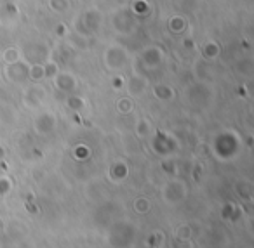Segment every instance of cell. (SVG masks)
Instances as JSON below:
<instances>
[{
	"mask_svg": "<svg viewBox=\"0 0 254 248\" xmlns=\"http://www.w3.org/2000/svg\"><path fill=\"white\" fill-rule=\"evenodd\" d=\"M136 236H138V229L134 224L127 222V220H119L113 222L108 229V243L113 248H129L134 245Z\"/></svg>",
	"mask_w": 254,
	"mask_h": 248,
	"instance_id": "1",
	"label": "cell"
},
{
	"mask_svg": "<svg viewBox=\"0 0 254 248\" xmlns=\"http://www.w3.org/2000/svg\"><path fill=\"white\" fill-rule=\"evenodd\" d=\"M187 196V186L181 181H171L164 186L162 189V198L167 205H178L181 203Z\"/></svg>",
	"mask_w": 254,
	"mask_h": 248,
	"instance_id": "2",
	"label": "cell"
},
{
	"mask_svg": "<svg viewBox=\"0 0 254 248\" xmlns=\"http://www.w3.org/2000/svg\"><path fill=\"white\" fill-rule=\"evenodd\" d=\"M237 146H239V143H237L235 137H233L230 132H225V134H221L218 139H216L214 151L221 158H230V156H233V154L237 153Z\"/></svg>",
	"mask_w": 254,
	"mask_h": 248,
	"instance_id": "3",
	"label": "cell"
},
{
	"mask_svg": "<svg viewBox=\"0 0 254 248\" xmlns=\"http://www.w3.org/2000/svg\"><path fill=\"white\" fill-rule=\"evenodd\" d=\"M99 25H101V16L98 11H87L80 16V19L77 21V28L80 33H94L98 32Z\"/></svg>",
	"mask_w": 254,
	"mask_h": 248,
	"instance_id": "4",
	"label": "cell"
},
{
	"mask_svg": "<svg viewBox=\"0 0 254 248\" xmlns=\"http://www.w3.org/2000/svg\"><path fill=\"white\" fill-rule=\"evenodd\" d=\"M7 77L14 84H23L30 78V66L21 61H16L7 66Z\"/></svg>",
	"mask_w": 254,
	"mask_h": 248,
	"instance_id": "5",
	"label": "cell"
},
{
	"mask_svg": "<svg viewBox=\"0 0 254 248\" xmlns=\"http://www.w3.org/2000/svg\"><path fill=\"white\" fill-rule=\"evenodd\" d=\"M33 127H35V130L39 134L47 136V134H51L56 129V116L53 113H40L35 118V122H33Z\"/></svg>",
	"mask_w": 254,
	"mask_h": 248,
	"instance_id": "6",
	"label": "cell"
},
{
	"mask_svg": "<svg viewBox=\"0 0 254 248\" xmlns=\"http://www.w3.org/2000/svg\"><path fill=\"white\" fill-rule=\"evenodd\" d=\"M105 63L112 70H120L126 64V52L120 47H110L105 54Z\"/></svg>",
	"mask_w": 254,
	"mask_h": 248,
	"instance_id": "7",
	"label": "cell"
},
{
	"mask_svg": "<svg viewBox=\"0 0 254 248\" xmlns=\"http://www.w3.org/2000/svg\"><path fill=\"white\" fill-rule=\"evenodd\" d=\"M153 149L159 154H162V156H166V154H171L176 149V143H174L169 136L160 132V134H157V137L153 139Z\"/></svg>",
	"mask_w": 254,
	"mask_h": 248,
	"instance_id": "8",
	"label": "cell"
},
{
	"mask_svg": "<svg viewBox=\"0 0 254 248\" xmlns=\"http://www.w3.org/2000/svg\"><path fill=\"white\" fill-rule=\"evenodd\" d=\"M44 98H46V92H44V89L39 87V85H32L30 89H26L25 96H23L25 104L28 106V108H39V106L42 104Z\"/></svg>",
	"mask_w": 254,
	"mask_h": 248,
	"instance_id": "9",
	"label": "cell"
},
{
	"mask_svg": "<svg viewBox=\"0 0 254 248\" xmlns=\"http://www.w3.org/2000/svg\"><path fill=\"white\" fill-rule=\"evenodd\" d=\"M54 85H56V89H60L61 92H73L75 87H77V80H75L73 75L60 73V71H58L56 77H54Z\"/></svg>",
	"mask_w": 254,
	"mask_h": 248,
	"instance_id": "10",
	"label": "cell"
},
{
	"mask_svg": "<svg viewBox=\"0 0 254 248\" xmlns=\"http://www.w3.org/2000/svg\"><path fill=\"white\" fill-rule=\"evenodd\" d=\"M25 56L28 61H33V64H42V61L47 57V49H44L40 44H32L30 47H26Z\"/></svg>",
	"mask_w": 254,
	"mask_h": 248,
	"instance_id": "11",
	"label": "cell"
},
{
	"mask_svg": "<svg viewBox=\"0 0 254 248\" xmlns=\"http://www.w3.org/2000/svg\"><path fill=\"white\" fill-rule=\"evenodd\" d=\"M160 61H162V52L157 47H150L143 52V63L148 64V66H157Z\"/></svg>",
	"mask_w": 254,
	"mask_h": 248,
	"instance_id": "12",
	"label": "cell"
},
{
	"mask_svg": "<svg viewBox=\"0 0 254 248\" xmlns=\"http://www.w3.org/2000/svg\"><path fill=\"white\" fill-rule=\"evenodd\" d=\"M127 174H129V168H127V165L122 163V161H115V163L110 167V177H112L113 181H124V179L127 177Z\"/></svg>",
	"mask_w": 254,
	"mask_h": 248,
	"instance_id": "13",
	"label": "cell"
},
{
	"mask_svg": "<svg viewBox=\"0 0 254 248\" xmlns=\"http://www.w3.org/2000/svg\"><path fill=\"white\" fill-rule=\"evenodd\" d=\"M127 87H129V92H131L132 96H139L146 89V80L143 77H138V75H136V77H132L131 80H129V85H127Z\"/></svg>",
	"mask_w": 254,
	"mask_h": 248,
	"instance_id": "14",
	"label": "cell"
},
{
	"mask_svg": "<svg viewBox=\"0 0 254 248\" xmlns=\"http://www.w3.org/2000/svg\"><path fill=\"white\" fill-rule=\"evenodd\" d=\"M153 94H155L157 99H160V101H169V99H173L174 92L173 89L169 87V85H155V89H153Z\"/></svg>",
	"mask_w": 254,
	"mask_h": 248,
	"instance_id": "15",
	"label": "cell"
},
{
	"mask_svg": "<svg viewBox=\"0 0 254 248\" xmlns=\"http://www.w3.org/2000/svg\"><path fill=\"white\" fill-rule=\"evenodd\" d=\"M221 215H223V219H228V220H232V222H235L240 215V210L237 208L235 205H232V203H226V206H223V210H221Z\"/></svg>",
	"mask_w": 254,
	"mask_h": 248,
	"instance_id": "16",
	"label": "cell"
},
{
	"mask_svg": "<svg viewBox=\"0 0 254 248\" xmlns=\"http://www.w3.org/2000/svg\"><path fill=\"white\" fill-rule=\"evenodd\" d=\"M66 104H68V108L73 109V111H80V109L85 106V102H84V99H82V98H78V96L71 94L70 98H68Z\"/></svg>",
	"mask_w": 254,
	"mask_h": 248,
	"instance_id": "17",
	"label": "cell"
},
{
	"mask_svg": "<svg viewBox=\"0 0 254 248\" xmlns=\"http://www.w3.org/2000/svg\"><path fill=\"white\" fill-rule=\"evenodd\" d=\"M187 28V21H185L183 18H173L169 19V30L174 33H180L183 32V30Z\"/></svg>",
	"mask_w": 254,
	"mask_h": 248,
	"instance_id": "18",
	"label": "cell"
},
{
	"mask_svg": "<svg viewBox=\"0 0 254 248\" xmlns=\"http://www.w3.org/2000/svg\"><path fill=\"white\" fill-rule=\"evenodd\" d=\"M134 208L138 213H148L150 208H152V203H150L148 198H138L134 203Z\"/></svg>",
	"mask_w": 254,
	"mask_h": 248,
	"instance_id": "19",
	"label": "cell"
},
{
	"mask_svg": "<svg viewBox=\"0 0 254 248\" xmlns=\"http://www.w3.org/2000/svg\"><path fill=\"white\" fill-rule=\"evenodd\" d=\"M117 109H119V113H122V115L131 113L132 111V101L129 98L119 99V101H117Z\"/></svg>",
	"mask_w": 254,
	"mask_h": 248,
	"instance_id": "20",
	"label": "cell"
},
{
	"mask_svg": "<svg viewBox=\"0 0 254 248\" xmlns=\"http://www.w3.org/2000/svg\"><path fill=\"white\" fill-rule=\"evenodd\" d=\"M190 238H191V227L190 226H180L178 227V231H176V240L178 241H190Z\"/></svg>",
	"mask_w": 254,
	"mask_h": 248,
	"instance_id": "21",
	"label": "cell"
},
{
	"mask_svg": "<svg viewBox=\"0 0 254 248\" xmlns=\"http://www.w3.org/2000/svg\"><path fill=\"white\" fill-rule=\"evenodd\" d=\"M150 123H148V120H145V118H141V120H138V123H136V134H138L139 137H146L150 134Z\"/></svg>",
	"mask_w": 254,
	"mask_h": 248,
	"instance_id": "22",
	"label": "cell"
},
{
	"mask_svg": "<svg viewBox=\"0 0 254 248\" xmlns=\"http://www.w3.org/2000/svg\"><path fill=\"white\" fill-rule=\"evenodd\" d=\"M30 78H32V80H42L44 64H32V68H30Z\"/></svg>",
	"mask_w": 254,
	"mask_h": 248,
	"instance_id": "23",
	"label": "cell"
},
{
	"mask_svg": "<svg viewBox=\"0 0 254 248\" xmlns=\"http://www.w3.org/2000/svg\"><path fill=\"white\" fill-rule=\"evenodd\" d=\"M4 59L7 61L9 64H11V63H16V61H19V50H18V49H14V47H9V49H5Z\"/></svg>",
	"mask_w": 254,
	"mask_h": 248,
	"instance_id": "24",
	"label": "cell"
},
{
	"mask_svg": "<svg viewBox=\"0 0 254 248\" xmlns=\"http://www.w3.org/2000/svg\"><path fill=\"white\" fill-rule=\"evenodd\" d=\"M51 9L56 12H64L68 9V0H51Z\"/></svg>",
	"mask_w": 254,
	"mask_h": 248,
	"instance_id": "25",
	"label": "cell"
},
{
	"mask_svg": "<svg viewBox=\"0 0 254 248\" xmlns=\"http://www.w3.org/2000/svg\"><path fill=\"white\" fill-rule=\"evenodd\" d=\"M237 193H239L242 198H251V184L249 182H239L237 184Z\"/></svg>",
	"mask_w": 254,
	"mask_h": 248,
	"instance_id": "26",
	"label": "cell"
},
{
	"mask_svg": "<svg viewBox=\"0 0 254 248\" xmlns=\"http://www.w3.org/2000/svg\"><path fill=\"white\" fill-rule=\"evenodd\" d=\"M58 73L56 63H46L44 64V78H54Z\"/></svg>",
	"mask_w": 254,
	"mask_h": 248,
	"instance_id": "27",
	"label": "cell"
},
{
	"mask_svg": "<svg viewBox=\"0 0 254 248\" xmlns=\"http://www.w3.org/2000/svg\"><path fill=\"white\" fill-rule=\"evenodd\" d=\"M204 54H205V57H218V54H219L218 44L209 42L207 46H205V49H204Z\"/></svg>",
	"mask_w": 254,
	"mask_h": 248,
	"instance_id": "28",
	"label": "cell"
},
{
	"mask_svg": "<svg viewBox=\"0 0 254 248\" xmlns=\"http://www.w3.org/2000/svg\"><path fill=\"white\" fill-rule=\"evenodd\" d=\"M12 189V182L9 177H0V196L7 195L9 191Z\"/></svg>",
	"mask_w": 254,
	"mask_h": 248,
	"instance_id": "29",
	"label": "cell"
},
{
	"mask_svg": "<svg viewBox=\"0 0 254 248\" xmlns=\"http://www.w3.org/2000/svg\"><path fill=\"white\" fill-rule=\"evenodd\" d=\"M160 243H162V234H160V233L150 234V238H148V247L150 248H157Z\"/></svg>",
	"mask_w": 254,
	"mask_h": 248,
	"instance_id": "30",
	"label": "cell"
},
{
	"mask_svg": "<svg viewBox=\"0 0 254 248\" xmlns=\"http://www.w3.org/2000/svg\"><path fill=\"white\" fill-rule=\"evenodd\" d=\"M239 70L242 71V73L249 75L251 71H253V64H251V61H244V63H239Z\"/></svg>",
	"mask_w": 254,
	"mask_h": 248,
	"instance_id": "31",
	"label": "cell"
},
{
	"mask_svg": "<svg viewBox=\"0 0 254 248\" xmlns=\"http://www.w3.org/2000/svg\"><path fill=\"white\" fill-rule=\"evenodd\" d=\"M162 168L167 172V174H176V165H174V161H164L162 163Z\"/></svg>",
	"mask_w": 254,
	"mask_h": 248,
	"instance_id": "32",
	"label": "cell"
},
{
	"mask_svg": "<svg viewBox=\"0 0 254 248\" xmlns=\"http://www.w3.org/2000/svg\"><path fill=\"white\" fill-rule=\"evenodd\" d=\"M75 156H77V158H80V160H82V158L89 156V149H85L84 146H78L77 149H75Z\"/></svg>",
	"mask_w": 254,
	"mask_h": 248,
	"instance_id": "33",
	"label": "cell"
},
{
	"mask_svg": "<svg viewBox=\"0 0 254 248\" xmlns=\"http://www.w3.org/2000/svg\"><path fill=\"white\" fill-rule=\"evenodd\" d=\"M26 210H28L30 213H39V208H37L35 203H32V201H26Z\"/></svg>",
	"mask_w": 254,
	"mask_h": 248,
	"instance_id": "34",
	"label": "cell"
},
{
	"mask_svg": "<svg viewBox=\"0 0 254 248\" xmlns=\"http://www.w3.org/2000/svg\"><path fill=\"white\" fill-rule=\"evenodd\" d=\"M64 33H66V26H64V25H58V26H56V35L63 37Z\"/></svg>",
	"mask_w": 254,
	"mask_h": 248,
	"instance_id": "35",
	"label": "cell"
},
{
	"mask_svg": "<svg viewBox=\"0 0 254 248\" xmlns=\"http://www.w3.org/2000/svg\"><path fill=\"white\" fill-rule=\"evenodd\" d=\"M122 84H124V82H122V78H120V77L113 78V87H115V89H120V87H122Z\"/></svg>",
	"mask_w": 254,
	"mask_h": 248,
	"instance_id": "36",
	"label": "cell"
},
{
	"mask_svg": "<svg viewBox=\"0 0 254 248\" xmlns=\"http://www.w3.org/2000/svg\"><path fill=\"white\" fill-rule=\"evenodd\" d=\"M4 156H5V149L4 146H0V160H4Z\"/></svg>",
	"mask_w": 254,
	"mask_h": 248,
	"instance_id": "37",
	"label": "cell"
}]
</instances>
